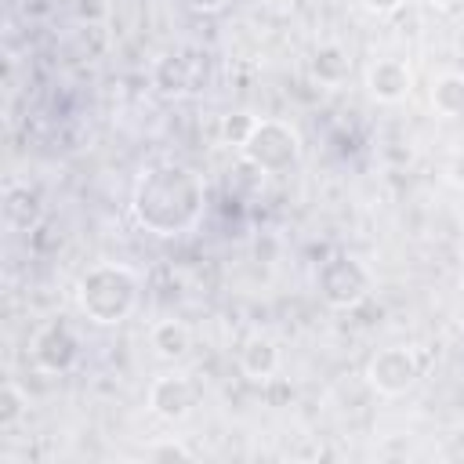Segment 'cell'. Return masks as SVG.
<instances>
[{
  "instance_id": "21",
  "label": "cell",
  "mask_w": 464,
  "mask_h": 464,
  "mask_svg": "<svg viewBox=\"0 0 464 464\" xmlns=\"http://www.w3.org/2000/svg\"><path fill=\"white\" fill-rule=\"evenodd\" d=\"M188 11H199V14H218L221 7H228V0H181Z\"/></svg>"
},
{
  "instance_id": "15",
  "label": "cell",
  "mask_w": 464,
  "mask_h": 464,
  "mask_svg": "<svg viewBox=\"0 0 464 464\" xmlns=\"http://www.w3.org/2000/svg\"><path fill=\"white\" fill-rule=\"evenodd\" d=\"M25 413H29V395L14 381H4V388H0V431L18 428L25 420Z\"/></svg>"
},
{
  "instance_id": "13",
  "label": "cell",
  "mask_w": 464,
  "mask_h": 464,
  "mask_svg": "<svg viewBox=\"0 0 464 464\" xmlns=\"http://www.w3.org/2000/svg\"><path fill=\"white\" fill-rule=\"evenodd\" d=\"M428 102L439 116L460 120L464 116V72H439L428 87Z\"/></svg>"
},
{
  "instance_id": "11",
  "label": "cell",
  "mask_w": 464,
  "mask_h": 464,
  "mask_svg": "<svg viewBox=\"0 0 464 464\" xmlns=\"http://www.w3.org/2000/svg\"><path fill=\"white\" fill-rule=\"evenodd\" d=\"M149 344L163 362H181L192 352V330H188V323L167 315V319H156L149 326Z\"/></svg>"
},
{
  "instance_id": "4",
  "label": "cell",
  "mask_w": 464,
  "mask_h": 464,
  "mask_svg": "<svg viewBox=\"0 0 464 464\" xmlns=\"http://www.w3.org/2000/svg\"><path fill=\"white\" fill-rule=\"evenodd\" d=\"M315 290L319 297L337 312H355L373 294V272L355 254H330L315 268Z\"/></svg>"
},
{
  "instance_id": "8",
  "label": "cell",
  "mask_w": 464,
  "mask_h": 464,
  "mask_svg": "<svg viewBox=\"0 0 464 464\" xmlns=\"http://www.w3.org/2000/svg\"><path fill=\"white\" fill-rule=\"evenodd\" d=\"M413 91V69L402 58H373L366 65V94L381 105H399Z\"/></svg>"
},
{
  "instance_id": "3",
  "label": "cell",
  "mask_w": 464,
  "mask_h": 464,
  "mask_svg": "<svg viewBox=\"0 0 464 464\" xmlns=\"http://www.w3.org/2000/svg\"><path fill=\"white\" fill-rule=\"evenodd\" d=\"M301 152H304L301 134L286 120H257L254 130H250V138L239 149V156H243V163L250 170L272 174V178L290 174L301 163Z\"/></svg>"
},
{
  "instance_id": "1",
  "label": "cell",
  "mask_w": 464,
  "mask_h": 464,
  "mask_svg": "<svg viewBox=\"0 0 464 464\" xmlns=\"http://www.w3.org/2000/svg\"><path fill=\"white\" fill-rule=\"evenodd\" d=\"M207 214V185L203 178L174 160L149 163L130 188V218L138 228L160 239H178L199 228Z\"/></svg>"
},
{
  "instance_id": "22",
  "label": "cell",
  "mask_w": 464,
  "mask_h": 464,
  "mask_svg": "<svg viewBox=\"0 0 464 464\" xmlns=\"http://www.w3.org/2000/svg\"><path fill=\"white\" fill-rule=\"evenodd\" d=\"M431 11H453V7H460V0H424Z\"/></svg>"
},
{
  "instance_id": "18",
  "label": "cell",
  "mask_w": 464,
  "mask_h": 464,
  "mask_svg": "<svg viewBox=\"0 0 464 464\" xmlns=\"http://www.w3.org/2000/svg\"><path fill=\"white\" fill-rule=\"evenodd\" d=\"M145 457H149V460H192V450H188L185 442L167 439V442H152V446L145 450Z\"/></svg>"
},
{
  "instance_id": "6",
  "label": "cell",
  "mask_w": 464,
  "mask_h": 464,
  "mask_svg": "<svg viewBox=\"0 0 464 464\" xmlns=\"http://www.w3.org/2000/svg\"><path fill=\"white\" fill-rule=\"evenodd\" d=\"M199 395L203 392L188 373H160V377H152V384L145 392V406L163 424H181L199 406Z\"/></svg>"
},
{
  "instance_id": "5",
  "label": "cell",
  "mask_w": 464,
  "mask_h": 464,
  "mask_svg": "<svg viewBox=\"0 0 464 464\" xmlns=\"http://www.w3.org/2000/svg\"><path fill=\"white\" fill-rule=\"evenodd\" d=\"M420 373H424V362H420L417 348H410V344H384V348H377L366 359V370H362L366 384L377 395H384V399L406 395L420 381Z\"/></svg>"
},
{
  "instance_id": "7",
  "label": "cell",
  "mask_w": 464,
  "mask_h": 464,
  "mask_svg": "<svg viewBox=\"0 0 464 464\" xmlns=\"http://www.w3.org/2000/svg\"><path fill=\"white\" fill-rule=\"evenodd\" d=\"M29 352H33V362L44 373H69L80 362V337H76V330L69 323L54 319V323L36 330Z\"/></svg>"
},
{
  "instance_id": "23",
  "label": "cell",
  "mask_w": 464,
  "mask_h": 464,
  "mask_svg": "<svg viewBox=\"0 0 464 464\" xmlns=\"http://www.w3.org/2000/svg\"><path fill=\"white\" fill-rule=\"evenodd\" d=\"M457 294H460V301H464V276H460V283H457Z\"/></svg>"
},
{
  "instance_id": "12",
  "label": "cell",
  "mask_w": 464,
  "mask_h": 464,
  "mask_svg": "<svg viewBox=\"0 0 464 464\" xmlns=\"http://www.w3.org/2000/svg\"><path fill=\"white\" fill-rule=\"evenodd\" d=\"M308 72L323 87H341L348 80V72H352V54L341 44H334V40L330 44H319L312 51V58H308Z\"/></svg>"
},
{
  "instance_id": "16",
  "label": "cell",
  "mask_w": 464,
  "mask_h": 464,
  "mask_svg": "<svg viewBox=\"0 0 464 464\" xmlns=\"http://www.w3.org/2000/svg\"><path fill=\"white\" fill-rule=\"evenodd\" d=\"M254 123H257V116H250V112H228V116H221V123H218V138H221V145H228V149L239 152L243 141L250 138Z\"/></svg>"
},
{
  "instance_id": "10",
  "label": "cell",
  "mask_w": 464,
  "mask_h": 464,
  "mask_svg": "<svg viewBox=\"0 0 464 464\" xmlns=\"http://www.w3.org/2000/svg\"><path fill=\"white\" fill-rule=\"evenodd\" d=\"M44 218V203L36 196V188L22 185V181H7L4 185V225L7 232H29L36 228Z\"/></svg>"
},
{
  "instance_id": "14",
  "label": "cell",
  "mask_w": 464,
  "mask_h": 464,
  "mask_svg": "<svg viewBox=\"0 0 464 464\" xmlns=\"http://www.w3.org/2000/svg\"><path fill=\"white\" fill-rule=\"evenodd\" d=\"M152 83L160 94H185L192 87V69L181 54H163L152 65Z\"/></svg>"
},
{
  "instance_id": "9",
  "label": "cell",
  "mask_w": 464,
  "mask_h": 464,
  "mask_svg": "<svg viewBox=\"0 0 464 464\" xmlns=\"http://www.w3.org/2000/svg\"><path fill=\"white\" fill-rule=\"evenodd\" d=\"M279 362H283V352L276 344V337L268 334H250L243 344H239V370L246 381L254 384H265L279 373Z\"/></svg>"
},
{
  "instance_id": "24",
  "label": "cell",
  "mask_w": 464,
  "mask_h": 464,
  "mask_svg": "<svg viewBox=\"0 0 464 464\" xmlns=\"http://www.w3.org/2000/svg\"><path fill=\"white\" fill-rule=\"evenodd\" d=\"M460 257H464V246H460Z\"/></svg>"
},
{
  "instance_id": "19",
  "label": "cell",
  "mask_w": 464,
  "mask_h": 464,
  "mask_svg": "<svg viewBox=\"0 0 464 464\" xmlns=\"http://www.w3.org/2000/svg\"><path fill=\"white\" fill-rule=\"evenodd\" d=\"M442 174H446V181H450L453 188H464V145H460V149H453V152L446 156Z\"/></svg>"
},
{
  "instance_id": "20",
  "label": "cell",
  "mask_w": 464,
  "mask_h": 464,
  "mask_svg": "<svg viewBox=\"0 0 464 464\" xmlns=\"http://www.w3.org/2000/svg\"><path fill=\"white\" fill-rule=\"evenodd\" d=\"M359 4H362V11L373 14V18H392V14H399L410 0H359Z\"/></svg>"
},
{
  "instance_id": "2",
  "label": "cell",
  "mask_w": 464,
  "mask_h": 464,
  "mask_svg": "<svg viewBox=\"0 0 464 464\" xmlns=\"http://www.w3.org/2000/svg\"><path fill=\"white\" fill-rule=\"evenodd\" d=\"M80 315L94 326H120L141 304V276L123 261H98L80 272L72 286Z\"/></svg>"
},
{
  "instance_id": "17",
  "label": "cell",
  "mask_w": 464,
  "mask_h": 464,
  "mask_svg": "<svg viewBox=\"0 0 464 464\" xmlns=\"http://www.w3.org/2000/svg\"><path fill=\"white\" fill-rule=\"evenodd\" d=\"M72 14L83 25H102L112 14V0H72Z\"/></svg>"
}]
</instances>
